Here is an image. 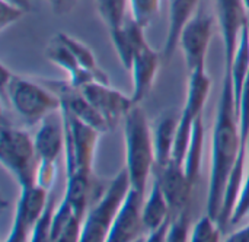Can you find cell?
<instances>
[{
    "mask_svg": "<svg viewBox=\"0 0 249 242\" xmlns=\"http://www.w3.org/2000/svg\"><path fill=\"white\" fill-rule=\"evenodd\" d=\"M242 139L232 76L223 74L222 93L217 104L216 121L212 139V171L207 193V215L216 222L222 213L229 177L241 153Z\"/></svg>",
    "mask_w": 249,
    "mask_h": 242,
    "instance_id": "1",
    "label": "cell"
},
{
    "mask_svg": "<svg viewBox=\"0 0 249 242\" xmlns=\"http://www.w3.org/2000/svg\"><path fill=\"white\" fill-rule=\"evenodd\" d=\"M123 121L125 171L128 174L131 188L146 196L147 184L156 165L153 130L150 129L147 115L142 105H134Z\"/></svg>",
    "mask_w": 249,
    "mask_h": 242,
    "instance_id": "2",
    "label": "cell"
},
{
    "mask_svg": "<svg viewBox=\"0 0 249 242\" xmlns=\"http://www.w3.org/2000/svg\"><path fill=\"white\" fill-rule=\"evenodd\" d=\"M1 92L7 96L13 111L28 124H39L61 111L60 98L42 80L16 74L6 64H1Z\"/></svg>",
    "mask_w": 249,
    "mask_h": 242,
    "instance_id": "3",
    "label": "cell"
},
{
    "mask_svg": "<svg viewBox=\"0 0 249 242\" xmlns=\"http://www.w3.org/2000/svg\"><path fill=\"white\" fill-rule=\"evenodd\" d=\"M0 162L20 190L36 186L39 156L34 137L26 130L6 124V121L0 130Z\"/></svg>",
    "mask_w": 249,
    "mask_h": 242,
    "instance_id": "4",
    "label": "cell"
},
{
    "mask_svg": "<svg viewBox=\"0 0 249 242\" xmlns=\"http://www.w3.org/2000/svg\"><path fill=\"white\" fill-rule=\"evenodd\" d=\"M130 188L131 183L124 168L88 210L83 221L80 242H107L112 223Z\"/></svg>",
    "mask_w": 249,
    "mask_h": 242,
    "instance_id": "5",
    "label": "cell"
},
{
    "mask_svg": "<svg viewBox=\"0 0 249 242\" xmlns=\"http://www.w3.org/2000/svg\"><path fill=\"white\" fill-rule=\"evenodd\" d=\"M64 131H66V178L73 175H93V159L98 148L99 136L102 134L96 129L77 120L66 110L61 108Z\"/></svg>",
    "mask_w": 249,
    "mask_h": 242,
    "instance_id": "6",
    "label": "cell"
},
{
    "mask_svg": "<svg viewBox=\"0 0 249 242\" xmlns=\"http://www.w3.org/2000/svg\"><path fill=\"white\" fill-rule=\"evenodd\" d=\"M216 20L214 16L198 10L185 26L179 39V48L184 54L188 72L206 69V58L214 35Z\"/></svg>",
    "mask_w": 249,
    "mask_h": 242,
    "instance_id": "7",
    "label": "cell"
},
{
    "mask_svg": "<svg viewBox=\"0 0 249 242\" xmlns=\"http://www.w3.org/2000/svg\"><path fill=\"white\" fill-rule=\"evenodd\" d=\"M50 193L34 186L20 190L12 229L4 242H29L32 228L47 207Z\"/></svg>",
    "mask_w": 249,
    "mask_h": 242,
    "instance_id": "8",
    "label": "cell"
},
{
    "mask_svg": "<svg viewBox=\"0 0 249 242\" xmlns=\"http://www.w3.org/2000/svg\"><path fill=\"white\" fill-rule=\"evenodd\" d=\"M95 110L104 117L109 130H112L136 105L131 95L114 89L109 83L92 82L80 89Z\"/></svg>",
    "mask_w": 249,
    "mask_h": 242,
    "instance_id": "9",
    "label": "cell"
},
{
    "mask_svg": "<svg viewBox=\"0 0 249 242\" xmlns=\"http://www.w3.org/2000/svg\"><path fill=\"white\" fill-rule=\"evenodd\" d=\"M216 10L225 47V69H231L242 32L249 23V13L242 0H217Z\"/></svg>",
    "mask_w": 249,
    "mask_h": 242,
    "instance_id": "10",
    "label": "cell"
},
{
    "mask_svg": "<svg viewBox=\"0 0 249 242\" xmlns=\"http://www.w3.org/2000/svg\"><path fill=\"white\" fill-rule=\"evenodd\" d=\"M144 194L130 188L121 209L112 223L107 242H136L147 235L143 223Z\"/></svg>",
    "mask_w": 249,
    "mask_h": 242,
    "instance_id": "11",
    "label": "cell"
},
{
    "mask_svg": "<svg viewBox=\"0 0 249 242\" xmlns=\"http://www.w3.org/2000/svg\"><path fill=\"white\" fill-rule=\"evenodd\" d=\"M61 101V108L77 120L86 123L88 126L96 129L101 133L109 130L104 117L95 110V107L88 101L83 92L69 83V80H42Z\"/></svg>",
    "mask_w": 249,
    "mask_h": 242,
    "instance_id": "12",
    "label": "cell"
},
{
    "mask_svg": "<svg viewBox=\"0 0 249 242\" xmlns=\"http://www.w3.org/2000/svg\"><path fill=\"white\" fill-rule=\"evenodd\" d=\"M153 175H155L153 180L158 181V184L160 186L172 209V216L190 206L191 191L194 186L187 178L182 165L177 164L175 161H171L168 165L155 167Z\"/></svg>",
    "mask_w": 249,
    "mask_h": 242,
    "instance_id": "13",
    "label": "cell"
},
{
    "mask_svg": "<svg viewBox=\"0 0 249 242\" xmlns=\"http://www.w3.org/2000/svg\"><path fill=\"white\" fill-rule=\"evenodd\" d=\"M144 29L142 25H139L131 16L127 19V22L109 32V39L111 44L125 70H131V66L134 63L136 56L139 54L140 50L149 45Z\"/></svg>",
    "mask_w": 249,
    "mask_h": 242,
    "instance_id": "14",
    "label": "cell"
},
{
    "mask_svg": "<svg viewBox=\"0 0 249 242\" xmlns=\"http://www.w3.org/2000/svg\"><path fill=\"white\" fill-rule=\"evenodd\" d=\"M160 60L162 58L159 53L153 50L150 45L140 50L139 54L136 56L130 70L133 76L131 98L136 105H140L150 93L160 67Z\"/></svg>",
    "mask_w": 249,
    "mask_h": 242,
    "instance_id": "15",
    "label": "cell"
},
{
    "mask_svg": "<svg viewBox=\"0 0 249 242\" xmlns=\"http://www.w3.org/2000/svg\"><path fill=\"white\" fill-rule=\"evenodd\" d=\"M35 149L42 161L57 162L66 148V131L61 111L47 117L39 123V129L34 136Z\"/></svg>",
    "mask_w": 249,
    "mask_h": 242,
    "instance_id": "16",
    "label": "cell"
},
{
    "mask_svg": "<svg viewBox=\"0 0 249 242\" xmlns=\"http://www.w3.org/2000/svg\"><path fill=\"white\" fill-rule=\"evenodd\" d=\"M200 0H171L169 1V18H168V32L163 47V56L166 60L175 53L179 47L181 35L185 26L198 12Z\"/></svg>",
    "mask_w": 249,
    "mask_h": 242,
    "instance_id": "17",
    "label": "cell"
},
{
    "mask_svg": "<svg viewBox=\"0 0 249 242\" xmlns=\"http://www.w3.org/2000/svg\"><path fill=\"white\" fill-rule=\"evenodd\" d=\"M83 221L74 212L70 202L63 197L54 213L50 242H80Z\"/></svg>",
    "mask_w": 249,
    "mask_h": 242,
    "instance_id": "18",
    "label": "cell"
},
{
    "mask_svg": "<svg viewBox=\"0 0 249 242\" xmlns=\"http://www.w3.org/2000/svg\"><path fill=\"white\" fill-rule=\"evenodd\" d=\"M212 89V77L206 69L190 72L188 79V92L185 105L181 111V117L190 121H196L203 115L209 93Z\"/></svg>",
    "mask_w": 249,
    "mask_h": 242,
    "instance_id": "19",
    "label": "cell"
},
{
    "mask_svg": "<svg viewBox=\"0 0 249 242\" xmlns=\"http://www.w3.org/2000/svg\"><path fill=\"white\" fill-rule=\"evenodd\" d=\"M179 117L181 112L165 114L156 121L153 127V145H155V159H156L155 167H163L172 161Z\"/></svg>",
    "mask_w": 249,
    "mask_h": 242,
    "instance_id": "20",
    "label": "cell"
},
{
    "mask_svg": "<svg viewBox=\"0 0 249 242\" xmlns=\"http://www.w3.org/2000/svg\"><path fill=\"white\" fill-rule=\"evenodd\" d=\"M171 218H172V209L160 186L158 184V181L153 180L152 188L143 202V223L147 234L163 226L168 221H171Z\"/></svg>",
    "mask_w": 249,
    "mask_h": 242,
    "instance_id": "21",
    "label": "cell"
},
{
    "mask_svg": "<svg viewBox=\"0 0 249 242\" xmlns=\"http://www.w3.org/2000/svg\"><path fill=\"white\" fill-rule=\"evenodd\" d=\"M225 73H229L232 76V85H233V93H235V102H236V112L239 108L241 96L249 76V23L245 26L241 41L238 44L233 61L231 69H225Z\"/></svg>",
    "mask_w": 249,
    "mask_h": 242,
    "instance_id": "22",
    "label": "cell"
},
{
    "mask_svg": "<svg viewBox=\"0 0 249 242\" xmlns=\"http://www.w3.org/2000/svg\"><path fill=\"white\" fill-rule=\"evenodd\" d=\"M204 142H206V127L203 115L198 117L194 123L191 140L188 145L187 156L184 161V169L187 174V178L193 186H196L200 172H201V162H203V153H204Z\"/></svg>",
    "mask_w": 249,
    "mask_h": 242,
    "instance_id": "23",
    "label": "cell"
},
{
    "mask_svg": "<svg viewBox=\"0 0 249 242\" xmlns=\"http://www.w3.org/2000/svg\"><path fill=\"white\" fill-rule=\"evenodd\" d=\"M93 177L92 175H73L66 178V191L64 197L70 202L74 212L85 219L88 210L90 209Z\"/></svg>",
    "mask_w": 249,
    "mask_h": 242,
    "instance_id": "24",
    "label": "cell"
},
{
    "mask_svg": "<svg viewBox=\"0 0 249 242\" xmlns=\"http://www.w3.org/2000/svg\"><path fill=\"white\" fill-rule=\"evenodd\" d=\"M45 57L53 64H55L57 67H60L61 70H64L69 76H71L77 70L83 69L77 63V60L73 56V53L70 51V48L61 39V37H60L58 32L48 41V44L45 47Z\"/></svg>",
    "mask_w": 249,
    "mask_h": 242,
    "instance_id": "25",
    "label": "cell"
},
{
    "mask_svg": "<svg viewBox=\"0 0 249 242\" xmlns=\"http://www.w3.org/2000/svg\"><path fill=\"white\" fill-rule=\"evenodd\" d=\"M96 10L108 31L123 26L128 16L130 0H95Z\"/></svg>",
    "mask_w": 249,
    "mask_h": 242,
    "instance_id": "26",
    "label": "cell"
},
{
    "mask_svg": "<svg viewBox=\"0 0 249 242\" xmlns=\"http://www.w3.org/2000/svg\"><path fill=\"white\" fill-rule=\"evenodd\" d=\"M58 34H60L61 39L66 42V45L70 48V51L73 53V56L76 57V60L80 64V67H83L86 70H90V72H93L96 74H101V76H108L99 67L95 54L92 53V50L85 42H82L80 39H77V38H74V37H71V35H69L66 32H58Z\"/></svg>",
    "mask_w": 249,
    "mask_h": 242,
    "instance_id": "27",
    "label": "cell"
},
{
    "mask_svg": "<svg viewBox=\"0 0 249 242\" xmlns=\"http://www.w3.org/2000/svg\"><path fill=\"white\" fill-rule=\"evenodd\" d=\"M191 229V210L188 206L172 216L166 234V242H190Z\"/></svg>",
    "mask_w": 249,
    "mask_h": 242,
    "instance_id": "28",
    "label": "cell"
},
{
    "mask_svg": "<svg viewBox=\"0 0 249 242\" xmlns=\"http://www.w3.org/2000/svg\"><path fill=\"white\" fill-rule=\"evenodd\" d=\"M55 209H57L55 199L53 196H50L45 210L42 212V215L39 216V219L36 221V223L32 228V234H31L29 242H50L51 226H53V219H54Z\"/></svg>",
    "mask_w": 249,
    "mask_h": 242,
    "instance_id": "29",
    "label": "cell"
},
{
    "mask_svg": "<svg viewBox=\"0 0 249 242\" xmlns=\"http://www.w3.org/2000/svg\"><path fill=\"white\" fill-rule=\"evenodd\" d=\"M222 232L223 231L220 229L219 223L209 215H204L193 226L190 242H220Z\"/></svg>",
    "mask_w": 249,
    "mask_h": 242,
    "instance_id": "30",
    "label": "cell"
},
{
    "mask_svg": "<svg viewBox=\"0 0 249 242\" xmlns=\"http://www.w3.org/2000/svg\"><path fill=\"white\" fill-rule=\"evenodd\" d=\"M160 0H130V16L143 28H147L159 12Z\"/></svg>",
    "mask_w": 249,
    "mask_h": 242,
    "instance_id": "31",
    "label": "cell"
},
{
    "mask_svg": "<svg viewBox=\"0 0 249 242\" xmlns=\"http://www.w3.org/2000/svg\"><path fill=\"white\" fill-rule=\"evenodd\" d=\"M57 178V162L39 159L36 171V186L45 191H51Z\"/></svg>",
    "mask_w": 249,
    "mask_h": 242,
    "instance_id": "32",
    "label": "cell"
},
{
    "mask_svg": "<svg viewBox=\"0 0 249 242\" xmlns=\"http://www.w3.org/2000/svg\"><path fill=\"white\" fill-rule=\"evenodd\" d=\"M245 216H249V140H248V155H247V172H245V183L242 187V193L239 202L235 207L233 216L231 219V226L238 225Z\"/></svg>",
    "mask_w": 249,
    "mask_h": 242,
    "instance_id": "33",
    "label": "cell"
},
{
    "mask_svg": "<svg viewBox=\"0 0 249 242\" xmlns=\"http://www.w3.org/2000/svg\"><path fill=\"white\" fill-rule=\"evenodd\" d=\"M26 13V10L15 4H10L4 0H0V31L4 32L9 26L19 22Z\"/></svg>",
    "mask_w": 249,
    "mask_h": 242,
    "instance_id": "34",
    "label": "cell"
},
{
    "mask_svg": "<svg viewBox=\"0 0 249 242\" xmlns=\"http://www.w3.org/2000/svg\"><path fill=\"white\" fill-rule=\"evenodd\" d=\"M48 1L51 4L53 12L58 16L70 13L77 4V0H48Z\"/></svg>",
    "mask_w": 249,
    "mask_h": 242,
    "instance_id": "35",
    "label": "cell"
},
{
    "mask_svg": "<svg viewBox=\"0 0 249 242\" xmlns=\"http://www.w3.org/2000/svg\"><path fill=\"white\" fill-rule=\"evenodd\" d=\"M172 219V218H171ZM171 221H168L163 226H160L159 229L150 232L146 235V241L144 242H166V234H168V228H169Z\"/></svg>",
    "mask_w": 249,
    "mask_h": 242,
    "instance_id": "36",
    "label": "cell"
},
{
    "mask_svg": "<svg viewBox=\"0 0 249 242\" xmlns=\"http://www.w3.org/2000/svg\"><path fill=\"white\" fill-rule=\"evenodd\" d=\"M225 242H249V223L247 226L231 234Z\"/></svg>",
    "mask_w": 249,
    "mask_h": 242,
    "instance_id": "37",
    "label": "cell"
},
{
    "mask_svg": "<svg viewBox=\"0 0 249 242\" xmlns=\"http://www.w3.org/2000/svg\"><path fill=\"white\" fill-rule=\"evenodd\" d=\"M4 1H7L10 4H15V6H18V7H20V9H23L26 12L31 10V0H4Z\"/></svg>",
    "mask_w": 249,
    "mask_h": 242,
    "instance_id": "38",
    "label": "cell"
},
{
    "mask_svg": "<svg viewBox=\"0 0 249 242\" xmlns=\"http://www.w3.org/2000/svg\"><path fill=\"white\" fill-rule=\"evenodd\" d=\"M242 3H244V6H245L247 12L249 13V0H242Z\"/></svg>",
    "mask_w": 249,
    "mask_h": 242,
    "instance_id": "39",
    "label": "cell"
},
{
    "mask_svg": "<svg viewBox=\"0 0 249 242\" xmlns=\"http://www.w3.org/2000/svg\"><path fill=\"white\" fill-rule=\"evenodd\" d=\"M146 241V237H143V238H140V240H137L136 242H144Z\"/></svg>",
    "mask_w": 249,
    "mask_h": 242,
    "instance_id": "40",
    "label": "cell"
},
{
    "mask_svg": "<svg viewBox=\"0 0 249 242\" xmlns=\"http://www.w3.org/2000/svg\"><path fill=\"white\" fill-rule=\"evenodd\" d=\"M169 1H171V0H169Z\"/></svg>",
    "mask_w": 249,
    "mask_h": 242,
    "instance_id": "41",
    "label": "cell"
}]
</instances>
